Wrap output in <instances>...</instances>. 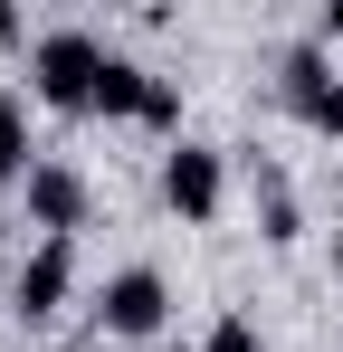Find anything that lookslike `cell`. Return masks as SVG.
Returning <instances> with one entry per match:
<instances>
[{
	"label": "cell",
	"instance_id": "cell-1",
	"mask_svg": "<svg viewBox=\"0 0 343 352\" xmlns=\"http://www.w3.org/2000/svg\"><path fill=\"white\" fill-rule=\"evenodd\" d=\"M105 38L96 29H48L39 48H29V76H39V105L57 115H96V76H105Z\"/></svg>",
	"mask_w": 343,
	"mask_h": 352
},
{
	"label": "cell",
	"instance_id": "cell-2",
	"mask_svg": "<svg viewBox=\"0 0 343 352\" xmlns=\"http://www.w3.org/2000/svg\"><path fill=\"white\" fill-rule=\"evenodd\" d=\"M220 200H229V162L210 153V143H172V153H163V210L191 219V229H210Z\"/></svg>",
	"mask_w": 343,
	"mask_h": 352
},
{
	"label": "cell",
	"instance_id": "cell-3",
	"mask_svg": "<svg viewBox=\"0 0 343 352\" xmlns=\"http://www.w3.org/2000/svg\"><path fill=\"white\" fill-rule=\"evenodd\" d=\"M67 295H76V238H39L19 257V276H10V314L48 324V314H67Z\"/></svg>",
	"mask_w": 343,
	"mask_h": 352
},
{
	"label": "cell",
	"instance_id": "cell-4",
	"mask_svg": "<svg viewBox=\"0 0 343 352\" xmlns=\"http://www.w3.org/2000/svg\"><path fill=\"white\" fill-rule=\"evenodd\" d=\"M277 76H286V105L315 124V133H334V143H343V76H334V58H324V38H315V48H286Z\"/></svg>",
	"mask_w": 343,
	"mask_h": 352
},
{
	"label": "cell",
	"instance_id": "cell-5",
	"mask_svg": "<svg viewBox=\"0 0 343 352\" xmlns=\"http://www.w3.org/2000/svg\"><path fill=\"white\" fill-rule=\"evenodd\" d=\"M163 314H172L163 267H124V276H105V295H96V324H105V333H163Z\"/></svg>",
	"mask_w": 343,
	"mask_h": 352
},
{
	"label": "cell",
	"instance_id": "cell-6",
	"mask_svg": "<svg viewBox=\"0 0 343 352\" xmlns=\"http://www.w3.org/2000/svg\"><path fill=\"white\" fill-rule=\"evenodd\" d=\"M29 229L39 238H76L86 229V172L76 162H29Z\"/></svg>",
	"mask_w": 343,
	"mask_h": 352
},
{
	"label": "cell",
	"instance_id": "cell-7",
	"mask_svg": "<svg viewBox=\"0 0 343 352\" xmlns=\"http://www.w3.org/2000/svg\"><path fill=\"white\" fill-rule=\"evenodd\" d=\"M143 96H153V67L105 58V76H96V115H105V124H143Z\"/></svg>",
	"mask_w": 343,
	"mask_h": 352
},
{
	"label": "cell",
	"instance_id": "cell-8",
	"mask_svg": "<svg viewBox=\"0 0 343 352\" xmlns=\"http://www.w3.org/2000/svg\"><path fill=\"white\" fill-rule=\"evenodd\" d=\"M248 181H258V200H267V248H286V238L305 229V219H295V190H286V172H277V162H248Z\"/></svg>",
	"mask_w": 343,
	"mask_h": 352
},
{
	"label": "cell",
	"instance_id": "cell-9",
	"mask_svg": "<svg viewBox=\"0 0 343 352\" xmlns=\"http://www.w3.org/2000/svg\"><path fill=\"white\" fill-rule=\"evenodd\" d=\"M19 172H29V115H19V105L0 96V190H10Z\"/></svg>",
	"mask_w": 343,
	"mask_h": 352
},
{
	"label": "cell",
	"instance_id": "cell-10",
	"mask_svg": "<svg viewBox=\"0 0 343 352\" xmlns=\"http://www.w3.org/2000/svg\"><path fill=\"white\" fill-rule=\"evenodd\" d=\"M143 124H153V133H172V124H181V86H172V76H153V96H143Z\"/></svg>",
	"mask_w": 343,
	"mask_h": 352
},
{
	"label": "cell",
	"instance_id": "cell-11",
	"mask_svg": "<svg viewBox=\"0 0 343 352\" xmlns=\"http://www.w3.org/2000/svg\"><path fill=\"white\" fill-rule=\"evenodd\" d=\"M200 352H267V343H258V324H248V314H220V333H210Z\"/></svg>",
	"mask_w": 343,
	"mask_h": 352
},
{
	"label": "cell",
	"instance_id": "cell-12",
	"mask_svg": "<svg viewBox=\"0 0 343 352\" xmlns=\"http://www.w3.org/2000/svg\"><path fill=\"white\" fill-rule=\"evenodd\" d=\"M324 48H343V0H324Z\"/></svg>",
	"mask_w": 343,
	"mask_h": 352
},
{
	"label": "cell",
	"instance_id": "cell-13",
	"mask_svg": "<svg viewBox=\"0 0 343 352\" xmlns=\"http://www.w3.org/2000/svg\"><path fill=\"white\" fill-rule=\"evenodd\" d=\"M10 38H19V10H10V0H0V48H10Z\"/></svg>",
	"mask_w": 343,
	"mask_h": 352
},
{
	"label": "cell",
	"instance_id": "cell-14",
	"mask_svg": "<svg viewBox=\"0 0 343 352\" xmlns=\"http://www.w3.org/2000/svg\"><path fill=\"white\" fill-rule=\"evenodd\" d=\"M334 276H343V229H334Z\"/></svg>",
	"mask_w": 343,
	"mask_h": 352
},
{
	"label": "cell",
	"instance_id": "cell-15",
	"mask_svg": "<svg viewBox=\"0 0 343 352\" xmlns=\"http://www.w3.org/2000/svg\"><path fill=\"white\" fill-rule=\"evenodd\" d=\"M181 352H200V343H181Z\"/></svg>",
	"mask_w": 343,
	"mask_h": 352
}]
</instances>
